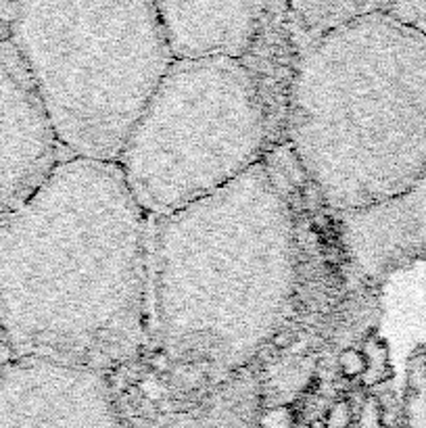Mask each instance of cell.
Here are the masks:
<instances>
[{"label":"cell","mask_w":426,"mask_h":428,"mask_svg":"<svg viewBox=\"0 0 426 428\" xmlns=\"http://www.w3.org/2000/svg\"><path fill=\"white\" fill-rule=\"evenodd\" d=\"M286 145L328 212L410 190L426 172L425 33L383 6L316 40L293 78Z\"/></svg>","instance_id":"obj_3"},{"label":"cell","mask_w":426,"mask_h":428,"mask_svg":"<svg viewBox=\"0 0 426 428\" xmlns=\"http://www.w3.org/2000/svg\"><path fill=\"white\" fill-rule=\"evenodd\" d=\"M385 13L426 36V2H387Z\"/></svg>","instance_id":"obj_10"},{"label":"cell","mask_w":426,"mask_h":428,"mask_svg":"<svg viewBox=\"0 0 426 428\" xmlns=\"http://www.w3.org/2000/svg\"><path fill=\"white\" fill-rule=\"evenodd\" d=\"M149 215L118 163L63 159L0 221V338L113 376L147 345Z\"/></svg>","instance_id":"obj_2"},{"label":"cell","mask_w":426,"mask_h":428,"mask_svg":"<svg viewBox=\"0 0 426 428\" xmlns=\"http://www.w3.org/2000/svg\"><path fill=\"white\" fill-rule=\"evenodd\" d=\"M11 42L65 159L118 163L174 63L155 2H21Z\"/></svg>","instance_id":"obj_4"},{"label":"cell","mask_w":426,"mask_h":428,"mask_svg":"<svg viewBox=\"0 0 426 428\" xmlns=\"http://www.w3.org/2000/svg\"><path fill=\"white\" fill-rule=\"evenodd\" d=\"M174 61L234 59L251 51L266 2H155Z\"/></svg>","instance_id":"obj_8"},{"label":"cell","mask_w":426,"mask_h":428,"mask_svg":"<svg viewBox=\"0 0 426 428\" xmlns=\"http://www.w3.org/2000/svg\"><path fill=\"white\" fill-rule=\"evenodd\" d=\"M299 59L301 51L291 33L286 2H266L261 28L243 65L264 100L272 149L286 142L289 94Z\"/></svg>","instance_id":"obj_9"},{"label":"cell","mask_w":426,"mask_h":428,"mask_svg":"<svg viewBox=\"0 0 426 428\" xmlns=\"http://www.w3.org/2000/svg\"><path fill=\"white\" fill-rule=\"evenodd\" d=\"M299 230L266 159L176 214L149 217L147 345L132 393L180 412L253 364L289 326ZM115 389V387H113Z\"/></svg>","instance_id":"obj_1"},{"label":"cell","mask_w":426,"mask_h":428,"mask_svg":"<svg viewBox=\"0 0 426 428\" xmlns=\"http://www.w3.org/2000/svg\"><path fill=\"white\" fill-rule=\"evenodd\" d=\"M328 214L345 263L360 282H376L426 261V172L393 199Z\"/></svg>","instance_id":"obj_7"},{"label":"cell","mask_w":426,"mask_h":428,"mask_svg":"<svg viewBox=\"0 0 426 428\" xmlns=\"http://www.w3.org/2000/svg\"><path fill=\"white\" fill-rule=\"evenodd\" d=\"M17 2H0V42L11 40V28L17 17Z\"/></svg>","instance_id":"obj_11"},{"label":"cell","mask_w":426,"mask_h":428,"mask_svg":"<svg viewBox=\"0 0 426 428\" xmlns=\"http://www.w3.org/2000/svg\"><path fill=\"white\" fill-rule=\"evenodd\" d=\"M272 151L264 100L243 61H174L118 161L149 217L239 180Z\"/></svg>","instance_id":"obj_5"},{"label":"cell","mask_w":426,"mask_h":428,"mask_svg":"<svg viewBox=\"0 0 426 428\" xmlns=\"http://www.w3.org/2000/svg\"><path fill=\"white\" fill-rule=\"evenodd\" d=\"M63 159L15 44L0 42V221L42 186Z\"/></svg>","instance_id":"obj_6"}]
</instances>
